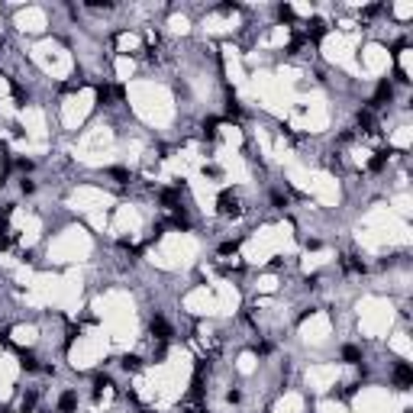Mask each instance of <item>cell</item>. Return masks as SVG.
Masks as SVG:
<instances>
[{"mask_svg": "<svg viewBox=\"0 0 413 413\" xmlns=\"http://www.w3.org/2000/svg\"><path fill=\"white\" fill-rule=\"evenodd\" d=\"M342 362L358 365V362H362V349H358V346H346V349H342Z\"/></svg>", "mask_w": 413, "mask_h": 413, "instance_id": "8992f818", "label": "cell"}, {"mask_svg": "<svg viewBox=\"0 0 413 413\" xmlns=\"http://www.w3.org/2000/svg\"><path fill=\"white\" fill-rule=\"evenodd\" d=\"M142 413H152V410H142Z\"/></svg>", "mask_w": 413, "mask_h": 413, "instance_id": "7c38bea8", "label": "cell"}, {"mask_svg": "<svg viewBox=\"0 0 413 413\" xmlns=\"http://www.w3.org/2000/svg\"><path fill=\"white\" fill-rule=\"evenodd\" d=\"M148 329H152V336H155L158 342H168V339H171V326H168V323L162 320V316H155V320H152V326H148Z\"/></svg>", "mask_w": 413, "mask_h": 413, "instance_id": "277c9868", "label": "cell"}, {"mask_svg": "<svg viewBox=\"0 0 413 413\" xmlns=\"http://www.w3.org/2000/svg\"><path fill=\"white\" fill-rule=\"evenodd\" d=\"M32 407H36V394H32V391H29V394H26V397H23V410H26V413H29Z\"/></svg>", "mask_w": 413, "mask_h": 413, "instance_id": "30bf717a", "label": "cell"}, {"mask_svg": "<svg viewBox=\"0 0 413 413\" xmlns=\"http://www.w3.org/2000/svg\"><path fill=\"white\" fill-rule=\"evenodd\" d=\"M219 213L223 216H239L242 213L239 194H236V191H223V194H219Z\"/></svg>", "mask_w": 413, "mask_h": 413, "instance_id": "6da1fadb", "label": "cell"}, {"mask_svg": "<svg viewBox=\"0 0 413 413\" xmlns=\"http://www.w3.org/2000/svg\"><path fill=\"white\" fill-rule=\"evenodd\" d=\"M391 97H394V87H391V81H381V84H378V91H374L371 110H374V107H384V103H388Z\"/></svg>", "mask_w": 413, "mask_h": 413, "instance_id": "3957f363", "label": "cell"}, {"mask_svg": "<svg viewBox=\"0 0 413 413\" xmlns=\"http://www.w3.org/2000/svg\"><path fill=\"white\" fill-rule=\"evenodd\" d=\"M342 268H346L349 275H362V271H365V265H362L355 255H346V258H342Z\"/></svg>", "mask_w": 413, "mask_h": 413, "instance_id": "52a82bcc", "label": "cell"}, {"mask_svg": "<svg viewBox=\"0 0 413 413\" xmlns=\"http://www.w3.org/2000/svg\"><path fill=\"white\" fill-rule=\"evenodd\" d=\"M123 368H126V371H139V358L136 355H126V358H123Z\"/></svg>", "mask_w": 413, "mask_h": 413, "instance_id": "9c48e42d", "label": "cell"}, {"mask_svg": "<svg viewBox=\"0 0 413 413\" xmlns=\"http://www.w3.org/2000/svg\"><path fill=\"white\" fill-rule=\"evenodd\" d=\"M388 155H391V152H378V155L371 158V171H381L384 165H388Z\"/></svg>", "mask_w": 413, "mask_h": 413, "instance_id": "ba28073f", "label": "cell"}, {"mask_svg": "<svg viewBox=\"0 0 413 413\" xmlns=\"http://www.w3.org/2000/svg\"><path fill=\"white\" fill-rule=\"evenodd\" d=\"M394 384H397L400 391H407L410 384H413V368H410L407 362H400L397 368H394Z\"/></svg>", "mask_w": 413, "mask_h": 413, "instance_id": "7a4b0ae2", "label": "cell"}, {"mask_svg": "<svg viewBox=\"0 0 413 413\" xmlns=\"http://www.w3.org/2000/svg\"><path fill=\"white\" fill-rule=\"evenodd\" d=\"M187 413H204V407H191V410H187Z\"/></svg>", "mask_w": 413, "mask_h": 413, "instance_id": "8fae6325", "label": "cell"}, {"mask_svg": "<svg viewBox=\"0 0 413 413\" xmlns=\"http://www.w3.org/2000/svg\"><path fill=\"white\" fill-rule=\"evenodd\" d=\"M74 407H78V394L74 391H65L58 397V413H74Z\"/></svg>", "mask_w": 413, "mask_h": 413, "instance_id": "5b68a950", "label": "cell"}]
</instances>
